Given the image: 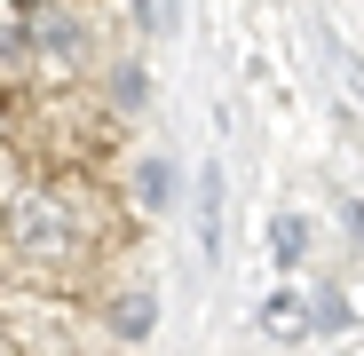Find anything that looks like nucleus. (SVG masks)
Returning <instances> with one entry per match:
<instances>
[{
  "instance_id": "obj_1",
  "label": "nucleus",
  "mask_w": 364,
  "mask_h": 356,
  "mask_svg": "<svg viewBox=\"0 0 364 356\" xmlns=\"http://www.w3.org/2000/svg\"><path fill=\"white\" fill-rule=\"evenodd\" d=\"M16 246L32 254H72V214L55 198H16Z\"/></svg>"
},
{
  "instance_id": "obj_2",
  "label": "nucleus",
  "mask_w": 364,
  "mask_h": 356,
  "mask_svg": "<svg viewBox=\"0 0 364 356\" xmlns=\"http://www.w3.org/2000/svg\"><path fill=\"white\" fill-rule=\"evenodd\" d=\"M174 190H182L174 158H159V151H151V158H135V206H143V214H166V206H174Z\"/></svg>"
},
{
  "instance_id": "obj_3",
  "label": "nucleus",
  "mask_w": 364,
  "mask_h": 356,
  "mask_svg": "<svg viewBox=\"0 0 364 356\" xmlns=\"http://www.w3.org/2000/svg\"><path fill=\"white\" fill-rule=\"evenodd\" d=\"M151 325H159V301H151L143 285H127V293L111 301V333H119V340H151Z\"/></svg>"
},
{
  "instance_id": "obj_4",
  "label": "nucleus",
  "mask_w": 364,
  "mask_h": 356,
  "mask_svg": "<svg viewBox=\"0 0 364 356\" xmlns=\"http://www.w3.org/2000/svg\"><path fill=\"white\" fill-rule=\"evenodd\" d=\"M269 246H277V261L293 269L301 254H309V222H301V214H285V222H277V237H269Z\"/></svg>"
},
{
  "instance_id": "obj_5",
  "label": "nucleus",
  "mask_w": 364,
  "mask_h": 356,
  "mask_svg": "<svg viewBox=\"0 0 364 356\" xmlns=\"http://www.w3.org/2000/svg\"><path fill=\"white\" fill-rule=\"evenodd\" d=\"M262 325H269V333H301V325H309V309H301V293H277V301L262 309Z\"/></svg>"
},
{
  "instance_id": "obj_6",
  "label": "nucleus",
  "mask_w": 364,
  "mask_h": 356,
  "mask_svg": "<svg viewBox=\"0 0 364 356\" xmlns=\"http://www.w3.org/2000/svg\"><path fill=\"white\" fill-rule=\"evenodd\" d=\"M111 87H119V111H135V103H143V72H135V64H119Z\"/></svg>"
},
{
  "instance_id": "obj_7",
  "label": "nucleus",
  "mask_w": 364,
  "mask_h": 356,
  "mask_svg": "<svg viewBox=\"0 0 364 356\" xmlns=\"http://www.w3.org/2000/svg\"><path fill=\"white\" fill-rule=\"evenodd\" d=\"M143 24L151 32H174V0H143Z\"/></svg>"
}]
</instances>
